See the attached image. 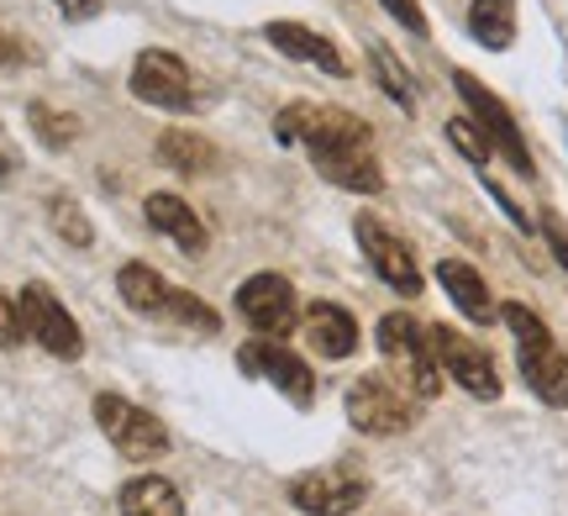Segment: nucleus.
<instances>
[{
    "instance_id": "1",
    "label": "nucleus",
    "mask_w": 568,
    "mask_h": 516,
    "mask_svg": "<svg viewBox=\"0 0 568 516\" xmlns=\"http://www.w3.org/2000/svg\"><path fill=\"white\" fill-rule=\"evenodd\" d=\"M274 138L280 143H301L311 153L316 174H326L337 190H353V195H379L385 190V174H379V159H374V138L368 127L353 117V111H337V105H284L274 117Z\"/></svg>"
},
{
    "instance_id": "2",
    "label": "nucleus",
    "mask_w": 568,
    "mask_h": 516,
    "mask_svg": "<svg viewBox=\"0 0 568 516\" xmlns=\"http://www.w3.org/2000/svg\"><path fill=\"white\" fill-rule=\"evenodd\" d=\"M500 316H506L510 337H516V364H521L527 391L537 395V401H548V406L564 412L568 406V353L552 343L548 322H542L531 306H521V301H506Z\"/></svg>"
},
{
    "instance_id": "3",
    "label": "nucleus",
    "mask_w": 568,
    "mask_h": 516,
    "mask_svg": "<svg viewBox=\"0 0 568 516\" xmlns=\"http://www.w3.org/2000/svg\"><path fill=\"white\" fill-rule=\"evenodd\" d=\"M379 353L389 358V370L400 374V391H410L416 401H432L443 391V370H437V353H432V332L406 316V311H389L379 322Z\"/></svg>"
},
{
    "instance_id": "4",
    "label": "nucleus",
    "mask_w": 568,
    "mask_h": 516,
    "mask_svg": "<svg viewBox=\"0 0 568 516\" xmlns=\"http://www.w3.org/2000/svg\"><path fill=\"white\" fill-rule=\"evenodd\" d=\"M453 90L464 95V105H468V122H474V127H479V132H485V138H489V148H495V153H500V159H506V164L516 169L521 180H531V174H537V164H531V153H527V138H521V127L510 122L506 101H500V95H495L489 84H479V80H474V74H464V69L453 74Z\"/></svg>"
},
{
    "instance_id": "5",
    "label": "nucleus",
    "mask_w": 568,
    "mask_h": 516,
    "mask_svg": "<svg viewBox=\"0 0 568 516\" xmlns=\"http://www.w3.org/2000/svg\"><path fill=\"white\" fill-rule=\"evenodd\" d=\"M95 422H101V433L116 443V454L132 458V464H153V458L169 454V433H163V422L153 412H142L132 406L126 395H95Z\"/></svg>"
},
{
    "instance_id": "6",
    "label": "nucleus",
    "mask_w": 568,
    "mask_h": 516,
    "mask_svg": "<svg viewBox=\"0 0 568 516\" xmlns=\"http://www.w3.org/2000/svg\"><path fill=\"white\" fill-rule=\"evenodd\" d=\"M347 422L368 437H395L406 427H416V401L395 380H385V374H364L347 391Z\"/></svg>"
},
{
    "instance_id": "7",
    "label": "nucleus",
    "mask_w": 568,
    "mask_h": 516,
    "mask_svg": "<svg viewBox=\"0 0 568 516\" xmlns=\"http://www.w3.org/2000/svg\"><path fill=\"white\" fill-rule=\"evenodd\" d=\"M237 311H243V322L264 343H284L290 332L301 327V301H295V285L264 269V274H253L247 285H237Z\"/></svg>"
},
{
    "instance_id": "8",
    "label": "nucleus",
    "mask_w": 568,
    "mask_h": 516,
    "mask_svg": "<svg viewBox=\"0 0 568 516\" xmlns=\"http://www.w3.org/2000/svg\"><path fill=\"white\" fill-rule=\"evenodd\" d=\"M426 332H432V353H437L443 380L464 385L474 401H500V370H495V358L479 343H468L464 332L453 327H426Z\"/></svg>"
},
{
    "instance_id": "9",
    "label": "nucleus",
    "mask_w": 568,
    "mask_h": 516,
    "mask_svg": "<svg viewBox=\"0 0 568 516\" xmlns=\"http://www.w3.org/2000/svg\"><path fill=\"white\" fill-rule=\"evenodd\" d=\"M132 95L159 111H195V80H190V63L169 48H148L132 63Z\"/></svg>"
},
{
    "instance_id": "10",
    "label": "nucleus",
    "mask_w": 568,
    "mask_h": 516,
    "mask_svg": "<svg viewBox=\"0 0 568 516\" xmlns=\"http://www.w3.org/2000/svg\"><path fill=\"white\" fill-rule=\"evenodd\" d=\"M290 500L301 506L305 516H347L368 500V479L353 469V464H326V469H311L290 485Z\"/></svg>"
},
{
    "instance_id": "11",
    "label": "nucleus",
    "mask_w": 568,
    "mask_h": 516,
    "mask_svg": "<svg viewBox=\"0 0 568 516\" xmlns=\"http://www.w3.org/2000/svg\"><path fill=\"white\" fill-rule=\"evenodd\" d=\"M17 306H21L27 332H32L42 348L53 353V358H80V353H84V332L74 327V316L63 311V301L48 285H27Z\"/></svg>"
},
{
    "instance_id": "12",
    "label": "nucleus",
    "mask_w": 568,
    "mask_h": 516,
    "mask_svg": "<svg viewBox=\"0 0 568 516\" xmlns=\"http://www.w3.org/2000/svg\"><path fill=\"white\" fill-rule=\"evenodd\" d=\"M353 232H358L364 259L374 264V274H379L389 290H400V295H422V269H416V253H410L406 243L379 222V216H358Z\"/></svg>"
},
{
    "instance_id": "13",
    "label": "nucleus",
    "mask_w": 568,
    "mask_h": 516,
    "mask_svg": "<svg viewBox=\"0 0 568 516\" xmlns=\"http://www.w3.org/2000/svg\"><path fill=\"white\" fill-rule=\"evenodd\" d=\"M237 370L253 374V380H268L295 406H311V395H316V374L305 370V358H295L284 343H247L237 353Z\"/></svg>"
},
{
    "instance_id": "14",
    "label": "nucleus",
    "mask_w": 568,
    "mask_h": 516,
    "mask_svg": "<svg viewBox=\"0 0 568 516\" xmlns=\"http://www.w3.org/2000/svg\"><path fill=\"white\" fill-rule=\"evenodd\" d=\"M301 327H305V343L322 353V358H347V353L358 348V322H353V311L337 306V301L305 306Z\"/></svg>"
},
{
    "instance_id": "15",
    "label": "nucleus",
    "mask_w": 568,
    "mask_h": 516,
    "mask_svg": "<svg viewBox=\"0 0 568 516\" xmlns=\"http://www.w3.org/2000/svg\"><path fill=\"white\" fill-rule=\"evenodd\" d=\"M264 38L274 42L280 53H290V59H301V63H316V69L337 74V80L347 74V63H343V53H337V42L322 38V32H311V27H301V21H268Z\"/></svg>"
},
{
    "instance_id": "16",
    "label": "nucleus",
    "mask_w": 568,
    "mask_h": 516,
    "mask_svg": "<svg viewBox=\"0 0 568 516\" xmlns=\"http://www.w3.org/2000/svg\"><path fill=\"white\" fill-rule=\"evenodd\" d=\"M437 280H443V290H447V301L464 311L468 322H495V301H489V285H485V274L474 264H464V259H443L437 264Z\"/></svg>"
},
{
    "instance_id": "17",
    "label": "nucleus",
    "mask_w": 568,
    "mask_h": 516,
    "mask_svg": "<svg viewBox=\"0 0 568 516\" xmlns=\"http://www.w3.org/2000/svg\"><path fill=\"white\" fill-rule=\"evenodd\" d=\"M142 211H148V222H153L159 232H169V243H180L184 253H201L205 243H211V237H205V222L184 206L180 195H169V190L148 195V201H142Z\"/></svg>"
},
{
    "instance_id": "18",
    "label": "nucleus",
    "mask_w": 568,
    "mask_h": 516,
    "mask_svg": "<svg viewBox=\"0 0 568 516\" xmlns=\"http://www.w3.org/2000/svg\"><path fill=\"white\" fill-rule=\"evenodd\" d=\"M468 38L489 53H506L516 42V0H474L468 6Z\"/></svg>"
},
{
    "instance_id": "19",
    "label": "nucleus",
    "mask_w": 568,
    "mask_h": 516,
    "mask_svg": "<svg viewBox=\"0 0 568 516\" xmlns=\"http://www.w3.org/2000/svg\"><path fill=\"white\" fill-rule=\"evenodd\" d=\"M122 516H184V496L163 475H138L122 490Z\"/></svg>"
},
{
    "instance_id": "20",
    "label": "nucleus",
    "mask_w": 568,
    "mask_h": 516,
    "mask_svg": "<svg viewBox=\"0 0 568 516\" xmlns=\"http://www.w3.org/2000/svg\"><path fill=\"white\" fill-rule=\"evenodd\" d=\"M116 290H122L126 306L142 311V316H163V306H169V285L159 280V269H148V264H122Z\"/></svg>"
},
{
    "instance_id": "21",
    "label": "nucleus",
    "mask_w": 568,
    "mask_h": 516,
    "mask_svg": "<svg viewBox=\"0 0 568 516\" xmlns=\"http://www.w3.org/2000/svg\"><path fill=\"white\" fill-rule=\"evenodd\" d=\"M159 159H163L169 169H180V174H201V169L216 164L211 143L190 138V132H163V138H159Z\"/></svg>"
},
{
    "instance_id": "22",
    "label": "nucleus",
    "mask_w": 568,
    "mask_h": 516,
    "mask_svg": "<svg viewBox=\"0 0 568 516\" xmlns=\"http://www.w3.org/2000/svg\"><path fill=\"white\" fill-rule=\"evenodd\" d=\"M163 316H174L180 327L190 332H201V337H211V332L222 327V316L205 306L201 295H190V290H169V306H163Z\"/></svg>"
},
{
    "instance_id": "23",
    "label": "nucleus",
    "mask_w": 568,
    "mask_h": 516,
    "mask_svg": "<svg viewBox=\"0 0 568 516\" xmlns=\"http://www.w3.org/2000/svg\"><path fill=\"white\" fill-rule=\"evenodd\" d=\"M368 63H374V80L395 95V105H400V111H410V105H416V90H410V80L400 74V59L389 53L385 42H368Z\"/></svg>"
},
{
    "instance_id": "24",
    "label": "nucleus",
    "mask_w": 568,
    "mask_h": 516,
    "mask_svg": "<svg viewBox=\"0 0 568 516\" xmlns=\"http://www.w3.org/2000/svg\"><path fill=\"white\" fill-rule=\"evenodd\" d=\"M27 122H32V132L42 138V148H63V143H74V132H80V122H74V117H63V111H53L48 101H32V105H27Z\"/></svg>"
},
{
    "instance_id": "25",
    "label": "nucleus",
    "mask_w": 568,
    "mask_h": 516,
    "mask_svg": "<svg viewBox=\"0 0 568 516\" xmlns=\"http://www.w3.org/2000/svg\"><path fill=\"white\" fill-rule=\"evenodd\" d=\"M48 216H53V227H59L63 243H74V249H90V243H95V232H90V216H84L74 201L53 195V201H48Z\"/></svg>"
},
{
    "instance_id": "26",
    "label": "nucleus",
    "mask_w": 568,
    "mask_h": 516,
    "mask_svg": "<svg viewBox=\"0 0 568 516\" xmlns=\"http://www.w3.org/2000/svg\"><path fill=\"white\" fill-rule=\"evenodd\" d=\"M447 138H453V148H458V153H464V159H468L474 169H485V164H489V153H495V148H489V138H485V132H479L474 122H468V117L447 122Z\"/></svg>"
},
{
    "instance_id": "27",
    "label": "nucleus",
    "mask_w": 568,
    "mask_h": 516,
    "mask_svg": "<svg viewBox=\"0 0 568 516\" xmlns=\"http://www.w3.org/2000/svg\"><path fill=\"white\" fill-rule=\"evenodd\" d=\"M21 337H27V322H21V306L0 290V348H21Z\"/></svg>"
},
{
    "instance_id": "28",
    "label": "nucleus",
    "mask_w": 568,
    "mask_h": 516,
    "mask_svg": "<svg viewBox=\"0 0 568 516\" xmlns=\"http://www.w3.org/2000/svg\"><path fill=\"white\" fill-rule=\"evenodd\" d=\"M385 11L395 21H400V27H406V32H416V38H426V17H422V6H416V0H385Z\"/></svg>"
},
{
    "instance_id": "29",
    "label": "nucleus",
    "mask_w": 568,
    "mask_h": 516,
    "mask_svg": "<svg viewBox=\"0 0 568 516\" xmlns=\"http://www.w3.org/2000/svg\"><path fill=\"white\" fill-rule=\"evenodd\" d=\"M542 237H548V249H552V259L568 269V227L552 216V211H542Z\"/></svg>"
},
{
    "instance_id": "30",
    "label": "nucleus",
    "mask_w": 568,
    "mask_h": 516,
    "mask_svg": "<svg viewBox=\"0 0 568 516\" xmlns=\"http://www.w3.org/2000/svg\"><path fill=\"white\" fill-rule=\"evenodd\" d=\"M63 17L69 21H90V17H101V0H53Z\"/></svg>"
},
{
    "instance_id": "31",
    "label": "nucleus",
    "mask_w": 568,
    "mask_h": 516,
    "mask_svg": "<svg viewBox=\"0 0 568 516\" xmlns=\"http://www.w3.org/2000/svg\"><path fill=\"white\" fill-rule=\"evenodd\" d=\"M27 59V48H21L17 38H6V32H0V69H11V63H21Z\"/></svg>"
},
{
    "instance_id": "32",
    "label": "nucleus",
    "mask_w": 568,
    "mask_h": 516,
    "mask_svg": "<svg viewBox=\"0 0 568 516\" xmlns=\"http://www.w3.org/2000/svg\"><path fill=\"white\" fill-rule=\"evenodd\" d=\"M17 169V148H11V138H6V127H0V180Z\"/></svg>"
}]
</instances>
